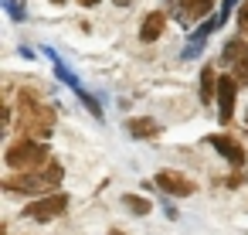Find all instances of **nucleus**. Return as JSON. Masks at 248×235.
I'll return each mask as SVG.
<instances>
[{"label": "nucleus", "mask_w": 248, "mask_h": 235, "mask_svg": "<svg viewBox=\"0 0 248 235\" xmlns=\"http://www.w3.org/2000/svg\"><path fill=\"white\" fill-rule=\"evenodd\" d=\"M58 181H62V164L51 160V164H45V170H21L14 177H7L4 187L11 194H41V191H48Z\"/></svg>", "instance_id": "obj_1"}, {"label": "nucleus", "mask_w": 248, "mask_h": 235, "mask_svg": "<svg viewBox=\"0 0 248 235\" xmlns=\"http://www.w3.org/2000/svg\"><path fill=\"white\" fill-rule=\"evenodd\" d=\"M45 157H48V147H45L41 140H34V136L14 140V143L7 147V153H4L7 167H14V170H34V167L45 164Z\"/></svg>", "instance_id": "obj_2"}, {"label": "nucleus", "mask_w": 248, "mask_h": 235, "mask_svg": "<svg viewBox=\"0 0 248 235\" xmlns=\"http://www.w3.org/2000/svg\"><path fill=\"white\" fill-rule=\"evenodd\" d=\"M21 113H24V133L28 136H38V140H48L55 133V109L45 106V102H34L31 96L21 99Z\"/></svg>", "instance_id": "obj_3"}, {"label": "nucleus", "mask_w": 248, "mask_h": 235, "mask_svg": "<svg viewBox=\"0 0 248 235\" xmlns=\"http://www.w3.org/2000/svg\"><path fill=\"white\" fill-rule=\"evenodd\" d=\"M153 184H156L163 194H173V198H190V194L197 191V184H194L187 174H180V170H160V174L153 177Z\"/></svg>", "instance_id": "obj_4"}, {"label": "nucleus", "mask_w": 248, "mask_h": 235, "mask_svg": "<svg viewBox=\"0 0 248 235\" xmlns=\"http://www.w3.org/2000/svg\"><path fill=\"white\" fill-rule=\"evenodd\" d=\"M65 208H68V198H65V194H48V198H41V201H31L24 215L34 218V221H51V218H58Z\"/></svg>", "instance_id": "obj_5"}, {"label": "nucleus", "mask_w": 248, "mask_h": 235, "mask_svg": "<svg viewBox=\"0 0 248 235\" xmlns=\"http://www.w3.org/2000/svg\"><path fill=\"white\" fill-rule=\"evenodd\" d=\"M207 143H211L231 167H245V164H248V153H245V147H241L238 140H231V136H224V133H214V136H207Z\"/></svg>", "instance_id": "obj_6"}, {"label": "nucleus", "mask_w": 248, "mask_h": 235, "mask_svg": "<svg viewBox=\"0 0 248 235\" xmlns=\"http://www.w3.org/2000/svg\"><path fill=\"white\" fill-rule=\"evenodd\" d=\"M234 92H238V82L231 75H221L217 79V116H221V123H228L234 116Z\"/></svg>", "instance_id": "obj_7"}, {"label": "nucleus", "mask_w": 248, "mask_h": 235, "mask_svg": "<svg viewBox=\"0 0 248 235\" xmlns=\"http://www.w3.org/2000/svg\"><path fill=\"white\" fill-rule=\"evenodd\" d=\"M211 7H214V0H180V17H184V24H194Z\"/></svg>", "instance_id": "obj_8"}, {"label": "nucleus", "mask_w": 248, "mask_h": 235, "mask_svg": "<svg viewBox=\"0 0 248 235\" xmlns=\"http://www.w3.org/2000/svg\"><path fill=\"white\" fill-rule=\"evenodd\" d=\"M126 130H129V136H136V140H150V136L160 133V123L150 119V116H140V119H129Z\"/></svg>", "instance_id": "obj_9"}, {"label": "nucleus", "mask_w": 248, "mask_h": 235, "mask_svg": "<svg viewBox=\"0 0 248 235\" xmlns=\"http://www.w3.org/2000/svg\"><path fill=\"white\" fill-rule=\"evenodd\" d=\"M163 34V14L160 11H153V14H146V21H143V28H140V41H156Z\"/></svg>", "instance_id": "obj_10"}, {"label": "nucleus", "mask_w": 248, "mask_h": 235, "mask_svg": "<svg viewBox=\"0 0 248 235\" xmlns=\"http://www.w3.org/2000/svg\"><path fill=\"white\" fill-rule=\"evenodd\" d=\"M214 85H217V75H214V68L207 65V68L201 72V99H204V102L214 99Z\"/></svg>", "instance_id": "obj_11"}, {"label": "nucleus", "mask_w": 248, "mask_h": 235, "mask_svg": "<svg viewBox=\"0 0 248 235\" xmlns=\"http://www.w3.org/2000/svg\"><path fill=\"white\" fill-rule=\"evenodd\" d=\"M123 204H126L133 215H150V208H153L143 194H126V198H123Z\"/></svg>", "instance_id": "obj_12"}, {"label": "nucleus", "mask_w": 248, "mask_h": 235, "mask_svg": "<svg viewBox=\"0 0 248 235\" xmlns=\"http://www.w3.org/2000/svg\"><path fill=\"white\" fill-rule=\"evenodd\" d=\"M245 38H234V41H228V48H224V55H221V62H238L241 55H245Z\"/></svg>", "instance_id": "obj_13"}, {"label": "nucleus", "mask_w": 248, "mask_h": 235, "mask_svg": "<svg viewBox=\"0 0 248 235\" xmlns=\"http://www.w3.org/2000/svg\"><path fill=\"white\" fill-rule=\"evenodd\" d=\"M234 82H238V85L248 82V48H245V55L234 62Z\"/></svg>", "instance_id": "obj_14"}, {"label": "nucleus", "mask_w": 248, "mask_h": 235, "mask_svg": "<svg viewBox=\"0 0 248 235\" xmlns=\"http://www.w3.org/2000/svg\"><path fill=\"white\" fill-rule=\"evenodd\" d=\"M78 99H82V102H85V106H89V113H92V116H95V119H102V109H99V102H95V99H92V96H89V92H82V89H78Z\"/></svg>", "instance_id": "obj_15"}, {"label": "nucleus", "mask_w": 248, "mask_h": 235, "mask_svg": "<svg viewBox=\"0 0 248 235\" xmlns=\"http://www.w3.org/2000/svg\"><path fill=\"white\" fill-rule=\"evenodd\" d=\"M4 4H7V11H11V17H14V21H24V11H21L17 0H4Z\"/></svg>", "instance_id": "obj_16"}, {"label": "nucleus", "mask_w": 248, "mask_h": 235, "mask_svg": "<svg viewBox=\"0 0 248 235\" xmlns=\"http://www.w3.org/2000/svg\"><path fill=\"white\" fill-rule=\"evenodd\" d=\"M238 21H241V28H245V24H248V4H245V7H241V14H238Z\"/></svg>", "instance_id": "obj_17"}, {"label": "nucleus", "mask_w": 248, "mask_h": 235, "mask_svg": "<svg viewBox=\"0 0 248 235\" xmlns=\"http://www.w3.org/2000/svg\"><path fill=\"white\" fill-rule=\"evenodd\" d=\"M78 4H85V7H95V4H99V0H78Z\"/></svg>", "instance_id": "obj_18"}, {"label": "nucleus", "mask_w": 248, "mask_h": 235, "mask_svg": "<svg viewBox=\"0 0 248 235\" xmlns=\"http://www.w3.org/2000/svg\"><path fill=\"white\" fill-rule=\"evenodd\" d=\"M109 235H123V232H119V228H112V232H109Z\"/></svg>", "instance_id": "obj_19"}]
</instances>
